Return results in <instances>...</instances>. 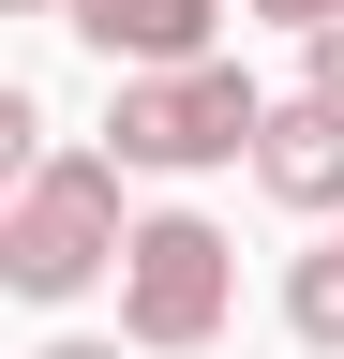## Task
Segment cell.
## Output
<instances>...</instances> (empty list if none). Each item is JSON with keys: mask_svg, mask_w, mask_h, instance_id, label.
I'll return each instance as SVG.
<instances>
[{"mask_svg": "<svg viewBox=\"0 0 344 359\" xmlns=\"http://www.w3.org/2000/svg\"><path fill=\"white\" fill-rule=\"evenodd\" d=\"M270 135V90L240 60H195V75H120L105 105V165H150V180H195V165H254Z\"/></svg>", "mask_w": 344, "mask_h": 359, "instance_id": "3", "label": "cell"}, {"mask_svg": "<svg viewBox=\"0 0 344 359\" xmlns=\"http://www.w3.org/2000/svg\"><path fill=\"white\" fill-rule=\"evenodd\" d=\"M225 314H240V240L209 210H150L135 255H120V344L135 359H225Z\"/></svg>", "mask_w": 344, "mask_h": 359, "instance_id": "1", "label": "cell"}, {"mask_svg": "<svg viewBox=\"0 0 344 359\" xmlns=\"http://www.w3.org/2000/svg\"><path fill=\"white\" fill-rule=\"evenodd\" d=\"M15 15H75V0H15Z\"/></svg>", "mask_w": 344, "mask_h": 359, "instance_id": "10", "label": "cell"}, {"mask_svg": "<svg viewBox=\"0 0 344 359\" xmlns=\"http://www.w3.org/2000/svg\"><path fill=\"white\" fill-rule=\"evenodd\" d=\"M284 330L315 344V359H344V224H329V240L284 269Z\"/></svg>", "mask_w": 344, "mask_h": 359, "instance_id": "6", "label": "cell"}, {"mask_svg": "<svg viewBox=\"0 0 344 359\" xmlns=\"http://www.w3.org/2000/svg\"><path fill=\"white\" fill-rule=\"evenodd\" d=\"M46 359H120V344H46Z\"/></svg>", "mask_w": 344, "mask_h": 359, "instance_id": "9", "label": "cell"}, {"mask_svg": "<svg viewBox=\"0 0 344 359\" xmlns=\"http://www.w3.org/2000/svg\"><path fill=\"white\" fill-rule=\"evenodd\" d=\"M120 255H135V224H120L105 150H60L46 180H15V210H0V285L15 299H90Z\"/></svg>", "mask_w": 344, "mask_h": 359, "instance_id": "2", "label": "cell"}, {"mask_svg": "<svg viewBox=\"0 0 344 359\" xmlns=\"http://www.w3.org/2000/svg\"><path fill=\"white\" fill-rule=\"evenodd\" d=\"M75 30H90L120 75H195L209 60V0H75Z\"/></svg>", "mask_w": 344, "mask_h": 359, "instance_id": "4", "label": "cell"}, {"mask_svg": "<svg viewBox=\"0 0 344 359\" xmlns=\"http://www.w3.org/2000/svg\"><path fill=\"white\" fill-rule=\"evenodd\" d=\"M254 15H284V30H299V45H315V30H329V15H344V0H254Z\"/></svg>", "mask_w": 344, "mask_h": 359, "instance_id": "8", "label": "cell"}, {"mask_svg": "<svg viewBox=\"0 0 344 359\" xmlns=\"http://www.w3.org/2000/svg\"><path fill=\"white\" fill-rule=\"evenodd\" d=\"M299 90H315V105H344V15H329L315 45H299Z\"/></svg>", "mask_w": 344, "mask_h": 359, "instance_id": "7", "label": "cell"}, {"mask_svg": "<svg viewBox=\"0 0 344 359\" xmlns=\"http://www.w3.org/2000/svg\"><path fill=\"white\" fill-rule=\"evenodd\" d=\"M254 180H270L284 210H344V105H270V135H254Z\"/></svg>", "mask_w": 344, "mask_h": 359, "instance_id": "5", "label": "cell"}]
</instances>
